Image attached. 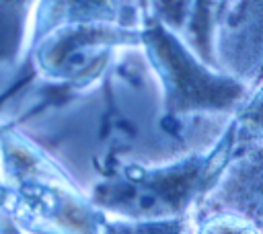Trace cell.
Wrapping results in <instances>:
<instances>
[{"label":"cell","instance_id":"5b68a950","mask_svg":"<svg viewBox=\"0 0 263 234\" xmlns=\"http://www.w3.org/2000/svg\"><path fill=\"white\" fill-rule=\"evenodd\" d=\"M0 230L6 232H16L21 230V220H18V209L14 205V199L10 191L6 189L2 174H0Z\"/></svg>","mask_w":263,"mask_h":234},{"label":"cell","instance_id":"3957f363","mask_svg":"<svg viewBox=\"0 0 263 234\" xmlns=\"http://www.w3.org/2000/svg\"><path fill=\"white\" fill-rule=\"evenodd\" d=\"M212 57L224 72L259 86L261 0H226L212 33Z\"/></svg>","mask_w":263,"mask_h":234},{"label":"cell","instance_id":"7a4b0ae2","mask_svg":"<svg viewBox=\"0 0 263 234\" xmlns=\"http://www.w3.org/2000/svg\"><path fill=\"white\" fill-rule=\"evenodd\" d=\"M140 45L160 82L164 109L171 117L236 113L259 86L214 70L181 35L144 10Z\"/></svg>","mask_w":263,"mask_h":234},{"label":"cell","instance_id":"6da1fadb","mask_svg":"<svg viewBox=\"0 0 263 234\" xmlns=\"http://www.w3.org/2000/svg\"><path fill=\"white\" fill-rule=\"evenodd\" d=\"M0 174L23 230L109 232L111 218L45 152L10 129L0 133Z\"/></svg>","mask_w":263,"mask_h":234},{"label":"cell","instance_id":"277c9868","mask_svg":"<svg viewBox=\"0 0 263 234\" xmlns=\"http://www.w3.org/2000/svg\"><path fill=\"white\" fill-rule=\"evenodd\" d=\"M37 0H0V64L18 60Z\"/></svg>","mask_w":263,"mask_h":234}]
</instances>
